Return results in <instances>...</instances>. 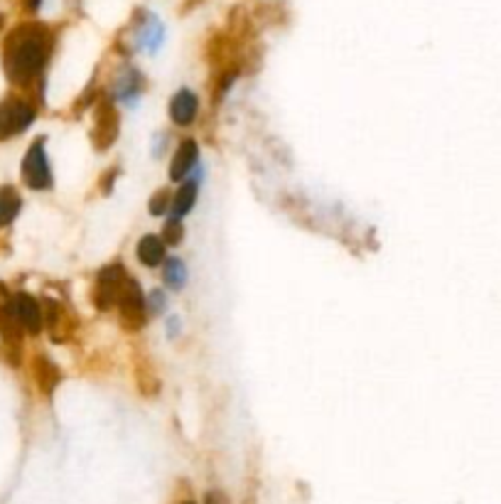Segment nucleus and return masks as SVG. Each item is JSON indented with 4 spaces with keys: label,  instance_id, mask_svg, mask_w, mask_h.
<instances>
[{
    "label": "nucleus",
    "instance_id": "13",
    "mask_svg": "<svg viewBox=\"0 0 501 504\" xmlns=\"http://www.w3.org/2000/svg\"><path fill=\"white\" fill-rule=\"evenodd\" d=\"M32 370H35V379H37V384H40V389L44 391V394H52L54 386L60 384V379H61L60 370H57V367H54L47 357H37Z\"/></svg>",
    "mask_w": 501,
    "mask_h": 504
},
{
    "label": "nucleus",
    "instance_id": "5",
    "mask_svg": "<svg viewBox=\"0 0 501 504\" xmlns=\"http://www.w3.org/2000/svg\"><path fill=\"white\" fill-rule=\"evenodd\" d=\"M128 273L121 264H113V266H106L96 276V286H93V303L99 310H111L113 305H118V298H121L123 286L128 280Z\"/></svg>",
    "mask_w": 501,
    "mask_h": 504
},
{
    "label": "nucleus",
    "instance_id": "18",
    "mask_svg": "<svg viewBox=\"0 0 501 504\" xmlns=\"http://www.w3.org/2000/svg\"><path fill=\"white\" fill-rule=\"evenodd\" d=\"M184 237V227L180 219H167V224L163 229V241L170 247H177Z\"/></svg>",
    "mask_w": 501,
    "mask_h": 504
},
{
    "label": "nucleus",
    "instance_id": "16",
    "mask_svg": "<svg viewBox=\"0 0 501 504\" xmlns=\"http://www.w3.org/2000/svg\"><path fill=\"white\" fill-rule=\"evenodd\" d=\"M141 45H143L145 50H158L160 47V42H163V25L155 20V18H150L148 20V25H145L143 30H141Z\"/></svg>",
    "mask_w": 501,
    "mask_h": 504
},
{
    "label": "nucleus",
    "instance_id": "22",
    "mask_svg": "<svg viewBox=\"0 0 501 504\" xmlns=\"http://www.w3.org/2000/svg\"><path fill=\"white\" fill-rule=\"evenodd\" d=\"M184 504H195V502H184Z\"/></svg>",
    "mask_w": 501,
    "mask_h": 504
},
{
    "label": "nucleus",
    "instance_id": "15",
    "mask_svg": "<svg viewBox=\"0 0 501 504\" xmlns=\"http://www.w3.org/2000/svg\"><path fill=\"white\" fill-rule=\"evenodd\" d=\"M141 74L133 72V69H128L125 74L118 77V82H116V93H118V99H131L135 93L141 92Z\"/></svg>",
    "mask_w": 501,
    "mask_h": 504
},
{
    "label": "nucleus",
    "instance_id": "7",
    "mask_svg": "<svg viewBox=\"0 0 501 504\" xmlns=\"http://www.w3.org/2000/svg\"><path fill=\"white\" fill-rule=\"evenodd\" d=\"M121 131V118L118 111L111 102H101L96 106V116H93V131L92 141L96 145V150H109Z\"/></svg>",
    "mask_w": 501,
    "mask_h": 504
},
{
    "label": "nucleus",
    "instance_id": "21",
    "mask_svg": "<svg viewBox=\"0 0 501 504\" xmlns=\"http://www.w3.org/2000/svg\"><path fill=\"white\" fill-rule=\"evenodd\" d=\"M40 8V0H30V11H37Z\"/></svg>",
    "mask_w": 501,
    "mask_h": 504
},
{
    "label": "nucleus",
    "instance_id": "2",
    "mask_svg": "<svg viewBox=\"0 0 501 504\" xmlns=\"http://www.w3.org/2000/svg\"><path fill=\"white\" fill-rule=\"evenodd\" d=\"M35 106L25 99H3L0 102V141H8L15 135L25 134L35 124Z\"/></svg>",
    "mask_w": 501,
    "mask_h": 504
},
{
    "label": "nucleus",
    "instance_id": "14",
    "mask_svg": "<svg viewBox=\"0 0 501 504\" xmlns=\"http://www.w3.org/2000/svg\"><path fill=\"white\" fill-rule=\"evenodd\" d=\"M163 278H165V286L170 290H180L187 283V266H184L182 258H167L165 261V268H163Z\"/></svg>",
    "mask_w": 501,
    "mask_h": 504
},
{
    "label": "nucleus",
    "instance_id": "6",
    "mask_svg": "<svg viewBox=\"0 0 501 504\" xmlns=\"http://www.w3.org/2000/svg\"><path fill=\"white\" fill-rule=\"evenodd\" d=\"M5 308L11 313V318L18 322V328L22 332H30V335H37L44 325V310L37 300L28 296V293H15L8 298Z\"/></svg>",
    "mask_w": 501,
    "mask_h": 504
},
{
    "label": "nucleus",
    "instance_id": "20",
    "mask_svg": "<svg viewBox=\"0 0 501 504\" xmlns=\"http://www.w3.org/2000/svg\"><path fill=\"white\" fill-rule=\"evenodd\" d=\"M206 504H226L224 494L222 492H212L209 497H206Z\"/></svg>",
    "mask_w": 501,
    "mask_h": 504
},
{
    "label": "nucleus",
    "instance_id": "17",
    "mask_svg": "<svg viewBox=\"0 0 501 504\" xmlns=\"http://www.w3.org/2000/svg\"><path fill=\"white\" fill-rule=\"evenodd\" d=\"M170 205H173V195H170V190H160V192H155V195L150 197L148 209H150V215L153 216H163L170 212Z\"/></svg>",
    "mask_w": 501,
    "mask_h": 504
},
{
    "label": "nucleus",
    "instance_id": "10",
    "mask_svg": "<svg viewBox=\"0 0 501 504\" xmlns=\"http://www.w3.org/2000/svg\"><path fill=\"white\" fill-rule=\"evenodd\" d=\"M22 209L20 192L12 185H0V229L11 227Z\"/></svg>",
    "mask_w": 501,
    "mask_h": 504
},
{
    "label": "nucleus",
    "instance_id": "4",
    "mask_svg": "<svg viewBox=\"0 0 501 504\" xmlns=\"http://www.w3.org/2000/svg\"><path fill=\"white\" fill-rule=\"evenodd\" d=\"M20 173L22 183L30 187V190H50L52 170L50 160H47V150H44V138H37V141L28 148V153L22 158Z\"/></svg>",
    "mask_w": 501,
    "mask_h": 504
},
{
    "label": "nucleus",
    "instance_id": "19",
    "mask_svg": "<svg viewBox=\"0 0 501 504\" xmlns=\"http://www.w3.org/2000/svg\"><path fill=\"white\" fill-rule=\"evenodd\" d=\"M145 305H148V313L150 315H160L167 305V298H165V293L160 289L150 290V296L145 298Z\"/></svg>",
    "mask_w": 501,
    "mask_h": 504
},
{
    "label": "nucleus",
    "instance_id": "9",
    "mask_svg": "<svg viewBox=\"0 0 501 504\" xmlns=\"http://www.w3.org/2000/svg\"><path fill=\"white\" fill-rule=\"evenodd\" d=\"M199 160V148L192 138H184L182 143L177 145V150L173 155V163H170V177L173 180H184L192 170L197 167Z\"/></svg>",
    "mask_w": 501,
    "mask_h": 504
},
{
    "label": "nucleus",
    "instance_id": "12",
    "mask_svg": "<svg viewBox=\"0 0 501 504\" xmlns=\"http://www.w3.org/2000/svg\"><path fill=\"white\" fill-rule=\"evenodd\" d=\"M197 202V183H184L177 192L173 195V205H170V219H180L182 222L184 216L192 212V207Z\"/></svg>",
    "mask_w": 501,
    "mask_h": 504
},
{
    "label": "nucleus",
    "instance_id": "3",
    "mask_svg": "<svg viewBox=\"0 0 501 504\" xmlns=\"http://www.w3.org/2000/svg\"><path fill=\"white\" fill-rule=\"evenodd\" d=\"M118 318L121 325L128 332H138L148 320V305H145V296L141 290V283L135 278H128L123 286L121 298H118Z\"/></svg>",
    "mask_w": 501,
    "mask_h": 504
},
{
    "label": "nucleus",
    "instance_id": "1",
    "mask_svg": "<svg viewBox=\"0 0 501 504\" xmlns=\"http://www.w3.org/2000/svg\"><path fill=\"white\" fill-rule=\"evenodd\" d=\"M52 52V35L44 25H20L3 45V69L18 86H30L44 69Z\"/></svg>",
    "mask_w": 501,
    "mask_h": 504
},
{
    "label": "nucleus",
    "instance_id": "8",
    "mask_svg": "<svg viewBox=\"0 0 501 504\" xmlns=\"http://www.w3.org/2000/svg\"><path fill=\"white\" fill-rule=\"evenodd\" d=\"M199 114V99L190 89H180L170 102V118L177 126H192Z\"/></svg>",
    "mask_w": 501,
    "mask_h": 504
},
{
    "label": "nucleus",
    "instance_id": "11",
    "mask_svg": "<svg viewBox=\"0 0 501 504\" xmlns=\"http://www.w3.org/2000/svg\"><path fill=\"white\" fill-rule=\"evenodd\" d=\"M135 254H138V261L148 268L160 266L165 261V241L155 234H148L138 241L135 247Z\"/></svg>",
    "mask_w": 501,
    "mask_h": 504
}]
</instances>
